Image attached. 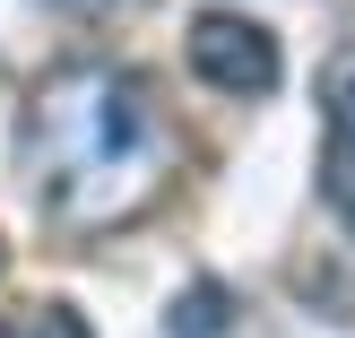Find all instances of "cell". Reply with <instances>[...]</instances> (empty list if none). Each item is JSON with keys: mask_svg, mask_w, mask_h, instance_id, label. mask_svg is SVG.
I'll return each mask as SVG.
<instances>
[{"mask_svg": "<svg viewBox=\"0 0 355 338\" xmlns=\"http://www.w3.org/2000/svg\"><path fill=\"white\" fill-rule=\"evenodd\" d=\"M0 338H87V321H69V312L52 304L44 321H0Z\"/></svg>", "mask_w": 355, "mask_h": 338, "instance_id": "cell-5", "label": "cell"}, {"mask_svg": "<svg viewBox=\"0 0 355 338\" xmlns=\"http://www.w3.org/2000/svg\"><path fill=\"white\" fill-rule=\"evenodd\" d=\"M0 269H9V243H0Z\"/></svg>", "mask_w": 355, "mask_h": 338, "instance_id": "cell-7", "label": "cell"}, {"mask_svg": "<svg viewBox=\"0 0 355 338\" xmlns=\"http://www.w3.org/2000/svg\"><path fill=\"white\" fill-rule=\"evenodd\" d=\"M156 148V104L130 69H61L44 96L26 104V183H44V200L61 217H113V183H139Z\"/></svg>", "mask_w": 355, "mask_h": 338, "instance_id": "cell-1", "label": "cell"}, {"mask_svg": "<svg viewBox=\"0 0 355 338\" xmlns=\"http://www.w3.org/2000/svg\"><path fill=\"white\" fill-rule=\"evenodd\" d=\"M225 312H234V295L217 287V278H200V287H182L173 295V338H225Z\"/></svg>", "mask_w": 355, "mask_h": 338, "instance_id": "cell-4", "label": "cell"}, {"mask_svg": "<svg viewBox=\"0 0 355 338\" xmlns=\"http://www.w3.org/2000/svg\"><path fill=\"white\" fill-rule=\"evenodd\" d=\"M321 130H329V156H321V191L329 208L355 226V52L321 69Z\"/></svg>", "mask_w": 355, "mask_h": 338, "instance_id": "cell-3", "label": "cell"}, {"mask_svg": "<svg viewBox=\"0 0 355 338\" xmlns=\"http://www.w3.org/2000/svg\"><path fill=\"white\" fill-rule=\"evenodd\" d=\"M69 9H87V17H104V9H139V0H69Z\"/></svg>", "mask_w": 355, "mask_h": 338, "instance_id": "cell-6", "label": "cell"}, {"mask_svg": "<svg viewBox=\"0 0 355 338\" xmlns=\"http://www.w3.org/2000/svg\"><path fill=\"white\" fill-rule=\"evenodd\" d=\"M191 69H200L217 96H269L277 87V35L260 17H234V9H208L191 17Z\"/></svg>", "mask_w": 355, "mask_h": 338, "instance_id": "cell-2", "label": "cell"}]
</instances>
